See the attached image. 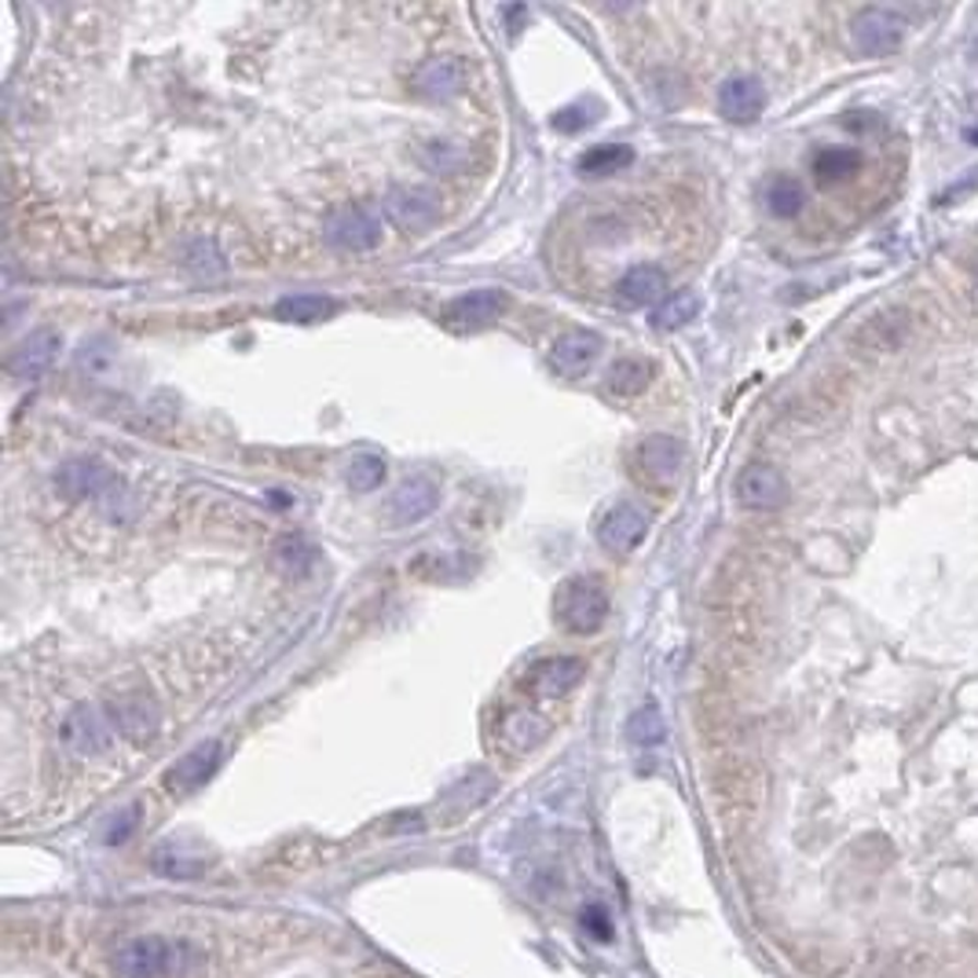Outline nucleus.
Here are the masks:
<instances>
[{"instance_id": "obj_23", "label": "nucleus", "mask_w": 978, "mask_h": 978, "mask_svg": "<svg viewBox=\"0 0 978 978\" xmlns=\"http://www.w3.org/2000/svg\"><path fill=\"white\" fill-rule=\"evenodd\" d=\"M763 202H766V210L774 213V216H780V220H788V216H796L799 210H802V202H807V191H802V183L799 180H791V177H774L763 188Z\"/></svg>"}, {"instance_id": "obj_19", "label": "nucleus", "mask_w": 978, "mask_h": 978, "mask_svg": "<svg viewBox=\"0 0 978 978\" xmlns=\"http://www.w3.org/2000/svg\"><path fill=\"white\" fill-rule=\"evenodd\" d=\"M216 763H220V748H216V740H210V744H199L194 751H188V755L180 759L177 766L166 774V785L172 791H191L199 788L205 777L213 774Z\"/></svg>"}, {"instance_id": "obj_12", "label": "nucleus", "mask_w": 978, "mask_h": 978, "mask_svg": "<svg viewBox=\"0 0 978 978\" xmlns=\"http://www.w3.org/2000/svg\"><path fill=\"white\" fill-rule=\"evenodd\" d=\"M437 506H440V488L432 480L418 477V480H407L404 488H396V496L385 506V521L393 528H410V524L426 521Z\"/></svg>"}, {"instance_id": "obj_18", "label": "nucleus", "mask_w": 978, "mask_h": 978, "mask_svg": "<svg viewBox=\"0 0 978 978\" xmlns=\"http://www.w3.org/2000/svg\"><path fill=\"white\" fill-rule=\"evenodd\" d=\"M110 712H115L118 734L126 740H132V744H147V740H154V734H158V726H162L158 704L147 700V696H121L118 704H110Z\"/></svg>"}, {"instance_id": "obj_22", "label": "nucleus", "mask_w": 978, "mask_h": 978, "mask_svg": "<svg viewBox=\"0 0 978 978\" xmlns=\"http://www.w3.org/2000/svg\"><path fill=\"white\" fill-rule=\"evenodd\" d=\"M648 378H653V363H648V359L623 356L609 367L605 382H609V393H616V396H637V393H645Z\"/></svg>"}, {"instance_id": "obj_28", "label": "nucleus", "mask_w": 978, "mask_h": 978, "mask_svg": "<svg viewBox=\"0 0 978 978\" xmlns=\"http://www.w3.org/2000/svg\"><path fill=\"white\" fill-rule=\"evenodd\" d=\"M275 564H279L286 575H305L315 564V550L308 547L305 539H283L279 547H275Z\"/></svg>"}, {"instance_id": "obj_26", "label": "nucleus", "mask_w": 978, "mask_h": 978, "mask_svg": "<svg viewBox=\"0 0 978 978\" xmlns=\"http://www.w3.org/2000/svg\"><path fill=\"white\" fill-rule=\"evenodd\" d=\"M502 737L513 740V744H517V751H524V748L539 744V740L547 737V723H542L539 715L524 707V712L506 715V723H502Z\"/></svg>"}, {"instance_id": "obj_17", "label": "nucleus", "mask_w": 978, "mask_h": 978, "mask_svg": "<svg viewBox=\"0 0 978 978\" xmlns=\"http://www.w3.org/2000/svg\"><path fill=\"white\" fill-rule=\"evenodd\" d=\"M601 353V337L591 331H572L553 342L550 348V367L558 370L561 378H580L591 370V363Z\"/></svg>"}, {"instance_id": "obj_25", "label": "nucleus", "mask_w": 978, "mask_h": 978, "mask_svg": "<svg viewBox=\"0 0 978 978\" xmlns=\"http://www.w3.org/2000/svg\"><path fill=\"white\" fill-rule=\"evenodd\" d=\"M858 166H861V158H858V151H850V147H825L818 158H813V172H818V180H825V183L854 177Z\"/></svg>"}, {"instance_id": "obj_9", "label": "nucleus", "mask_w": 978, "mask_h": 978, "mask_svg": "<svg viewBox=\"0 0 978 978\" xmlns=\"http://www.w3.org/2000/svg\"><path fill=\"white\" fill-rule=\"evenodd\" d=\"M385 216L404 231H426L429 224H437L440 199L437 191L421 188V183H404V188H393L385 194Z\"/></svg>"}, {"instance_id": "obj_11", "label": "nucleus", "mask_w": 978, "mask_h": 978, "mask_svg": "<svg viewBox=\"0 0 978 978\" xmlns=\"http://www.w3.org/2000/svg\"><path fill=\"white\" fill-rule=\"evenodd\" d=\"M506 308H510V297L502 290H473V294L455 297V301H448L440 319H444L448 326H455V331H477V326L496 323Z\"/></svg>"}, {"instance_id": "obj_21", "label": "nucleus", "mask_w": 978, "mask_h": 978, "mask_svg": "<svg viewBox=\"0 0 978 978\" xmlns=\"http://www.w3.org/2000/svg\"><path fill=\"white\" fill-rule=\"evenodd\" d=\"M631 162H634V151L627 147V143H597V147L580 154L575 169H580L583 177H612V172L627 169Z\"/></svg>"}, {"instance_id": "obj_6", "label": "nucleus", "mask_w": 978, "mask_h": 978, "mask_svg": "<svg viewBox=\"0 0 978 978\" xmlns=\"http://www.w3.org/2000/svg\"><path fill=\"white\" fill-rule=\"evenodd\" d=\"M645 532H648V513L642 506H634V502H616L597 521V542L609 553H616V558L631 553L645 539Z\"/></svg>"}, {"instance_id": "obj_16", "label": "nucleus", "mask_w": 978, "mask_h": 978, "mask_svg": "<svg viewBox=\"0 0 978 978\" xmlns=\"http://www.w3.org/2000/svg\"><path fill=\"white\" fill-rule=\"evenodd\" d=\"M616 297L631 308H648V305H664L671 290H667V272L656 264H634L631 272L616 283Z\"/></svg>"}, {"instance_id": "obj_13", "label": "nucleus", "mask_w": 978, "mask_h": 978, "mask_svg": "<svg viewBox=\"0 0 978 978\" xmlns=\"http://www.w3.org/2000/svg\"><path fill=\"white\" fill-rule=\"evenodd\" d=\"M766 110V88L759 77L740 74L729 77L723 88H718V115L726 121H737V126H748Z\"/></svg>"}, {"instance_id": "obj_3", "label": "nucleus", "mask_w": 978, "mask_h": 978, "mask_svg": "<svg viewBox=\"0 0 978 978\" xmlns=\"http://www.w3.org/2000/svg\"><path fill=\"white\" fill-rule=\"evenodd\" d=\"M385 220L382 210L374 205H337V210L323 220V239L334 246V250H374L382 242Z\"/></svg>"}, {"instance_id": "obj_15", "label": "nucleus", "mask_w": 978, "mask_h": 978, "mask_svg": "<svg viewBox=\"0 0 978 978\" xmlns=\"http://www.w3.org/2000/svg\"><path fill=\"white\" fill-rule=\"evenodd\" d=\"M59 345L63 342H59L56 331H34L12 356H8V374L19 378V382H34V378H40L51 363H56Z\"/></svg>"}, {"instance_id": "obj_8", "label": "nucleus", "mask_w": 978, "mask_h": 978, "mask_svg": "<svg viewBox=\"0 0 978 978\" xmlns=\"http://www.w3.org/2000/svg\"><path fill=\"white\" fill-rule=\"evenodd\" d=\"M583 678V660L575 656H550V660H539L524 678V689L532 693V700L539 704H558L580 685Z\"/></svg>"}, {"instance_id": "obj_5", "label": "nucleus", "mask_w": 978, "mask_h": 978, "mask_svg": "<svg viewBox=\"0 0 978 978\" xmlns=\"http://www.w3.org/2000/svg\"><path fill=\"white\" fill-rule=\"evenodd\" d=\"M850 37L861 56H891V51H898L905 37V19L891 12V8H864V12L854 15Z\"/></svg>"}, {"instance_id": "obj_2", "label": "nucleus", "mask_w": 978, "mask_h": 978, "mask_svg": "<svg viewBox=\"0 0 978 978\" xmlns=\"http://www.w3.org/2000/svg\"><path fill=\"white\" fill-rule=\"evenodd\" d=\"M118 737L115 712L107 704H77L59 726V740L74 759H96L115 748Z\"/></svg>"}, {"instance_id": "obj_24", "label": "nucleus", "mask_w": 978, "mask_h": 978, "mask_svg": "<svg viewBox=\"0 0 978 978\" xmlns=\"http://www.w3.org/2000/svg\"><path fill=\"white\" fill-rule=\"evenodd\" d=\"M696 315H700V297L693 290H675L664 305L653 308V323L660 326V331L685 326V323H693Z\"/></svg>"}, {"instance_id": "obj_31", "label": "nucleus", "mask_w": 978, "mask_h": 978, "mask_svg": "<svg viewBox=\"0 0 978 978\" xmlns=\"http://www.w3.org/2000/svg\"><path fill=\"white\" fill-rule=\"evenodd\" d=\"M594 110L586 107V103H575V107H564V110H558V115H553V129L558 132H580V129H586V126H594Z\"/></svg>"}, {"instance_id": "obj_14", "label": "nucleus", "mask_w": 978, "mask_h": 978, "mask_svg": "<svg viewBox=\"0 0 978 978\" xmlns=\"http://www.w3.org/2000/svg\"><path fill=\"white\" fill-rule=\"evenodd\" d=\"M462 88H466V67L451 56L429 59V63H421L415 70V92L432 103L455 99V96H462Z\"/></svg>"}, {"instance_id": "obj_27", "label": "nucleus", "mask_w": 978, "mask_h": 978, "mask_svg": "<svg viewBox=\"0 0 978 978\" xmlns=\"http://www.w3.org/2000/svg\"><path fill=\"white\" fill-rule=\"evenodd\" d=\"M382 480H385V462L378 455H359L348 462V488L359 491V496L382 488Z\"/></svg>"}, {"instance_id": "obj_10", "label": "nucleus", "mask_w": 978, "mask_h": 978, "mask_svg": "<svg viewBox=\"0 0 978 978\" xmlns=\"http://www.w3.org/2000/svg\"><path fill=\"white\" fill-rule=\"evenodd\" d=\"M115 488L107 466L99 458H70L56 473V491L67 502H85V499H103Z\"/></svg>"}, {"instance_id": "obj_30", "label": "nucleus", "mask_w": 978, "mask_h": 978, "mask_svg": "<svg viewBox=\"0 0 978 978\" xmlns=\"http://www.w3.org/2000/svg\"><path fill=\"white\" fill-rule=\"evenodd\" d=\"M183 261H188V267L191 272H199V275H213V272H220V253H216V242L213 239H194V242H188V250H183Z\"/></svg>"}, {"instance_id": "obj_29", "label": "nucleus", "mask_w": 978, "mask_h": 978, "mask_svg": "<svg viewBox=\"0 0 978 978\" xmlns=\"http://www.w3.org/2000/svg\"><path fill=\"white\" fill-rule=\"evenodd\" d=\"M627 734H631L634 744H656V740H664V718H660V712H656L653 704L637 707V712L631 715V723H627Z\"/></svg>"}, {"instance_id": "obj_4", "label": "nucleus", "mask_w": 978, "mask_h": 978, "mask_svg": "<svg viewBox=\"0 0 978 978\" xmlns=\"http://www.w3.org/2000/svg\"><path fill=\"white\" fill-rule=\"evenodd\" d=\"M631 466L645 484L667 488V484L678 480V473H682V466H685V448H682V440L656 432V437H645V440H637L634 444Z\"/></svg>"}, {"instance_id": "obj_1", "label": "nucleus", "mask_w": 978, "mask_h": 978, "mask_svg": "<svg viewBox=\"0 0 978 978\" xmlns=\"http://www.w3.org/2000/svg\"><path fill=\"white\" fill-rule=\"evenodd\" d=\"M553 620L569 634H594L609 620V594L594 575H572L553 594Z\"/></svg>"}, {"instance_id": "obj_20", "label": "nucleus", "mask_w": 978, "mask_h": 978, "mask_svg": "<svg viewBox=\"0 0 978 978\" xmlns=\"http://www.w3.org/2000/svg\"><path fill=\"white\" fill-rule=\"evenodd\" d=\"M334 312H337V305L323 294H286L275 301V319H279V323H297V326L323 323V319Z\"/></svg>"}, {"instance_id": "obj_7", "label": "nucleus", "mask_w": 978, "mask_h": 978, "mask_svg": "<svg viewBox=\"0 0 978 978\" xmlns=\"http://www.w3.org/2000/svg\"><path fill=\"white\" fill-rule=\"evenodd\" d=\"M737 502L744 510H780L788 502V480L785 473L774 466H763V462H751V466L740 469L737 477Z\"/></svg>"}]
</instances>
